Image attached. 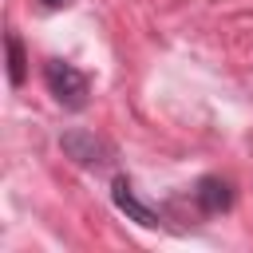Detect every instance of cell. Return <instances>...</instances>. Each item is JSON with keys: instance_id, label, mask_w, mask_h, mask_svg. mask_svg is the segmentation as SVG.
Returning <instances> with one entry per match:
<instances>
[{"instance_id": "obj_1", "label": "cell", "mask_w": 253, "mask_h": 253, "mask_svg": "<svg viewBox=\"0 0 253 253\" xmlns=\"http://www.w3.org/2000/svg\"><path fill=\"white\" fill-rule=\"evenodd\" d=\"M43 79H47V91L55 95L59 107H67V111H83L87 107L91 87H87V75L79 67H71L63 59H47L43 63Z\"/></svg>"}, {"instance_id": "obj_2", "label": "cell", "mask_w": 253, "mask_h": 253, "mask_svg": "<svg viewBox=\"0 0 253 253\" xmlns=\"http://www.w3.org/2000/svg\"><path fill=\"white\" fill-rule=\"evenodd\" d=\"M59 150L75 162V166H99L103 162V142L91 134V130H83V126H67L63 134H59Z\"/></svg>"}, {"instance_id": "obj_3", "label": "cell", "mask_w": 253, "mask_h": 253, "mask_svg": "<svg viewBox=\"0 0 253 253\" xmlns=\"http://www.w3.org/2000/svg\"><path fill=\"white\" fill-rule=\"evenodd\" d=\"M111 198H115V206H119V213H126L130 221H138V225H146V229H154V225H158V217H154V213H150V210H146V206H142V202L134 198V190H130V186H126L123 178L115 182V190H111Z\"/></svg>"}, {"instance_id": "obj_4", "label": "cell", "mask_w": 253, "mask_h": 253, "mask_svg": "<svg viewBox=\"0 0 253 253\" xmlns=\"http://www.w3.org/2000/svg\"><path fill=\"white\" fill-rule=\"evenodd\" d=\"M194 198H198V206H202L206 213H221V210L229 206V186H225L221 178H202L198 190H194Z\"/></svg>"}, {"instance_id": "obj_5", "label": "cell", "mask_w": 253, "mask_h": 253, "mask_svg": "<svg viewBox=\"0 0 253 253\" xmlns=\"http://www.w3.org/2000/svg\"><path fill=\"white\" fill-rule=\"evenodd\" d=\"M8 83L20 87L24 83V51H20V40L8 36Z\"/></svg>"}, {"instance_id": "obj_6", "label": "cell", "mask_w": 253, "mask_h": 253, "mask_svg": "<svg viewBox=\"0 0 253 253\" xmlns=\"http://www.w3.org/2000/svg\"><path fill=\"white\" fill-rule=\"evenodd\" d=\"M43 8H59V4H67V0H40Z\"/></svg>"}]
</instances>
